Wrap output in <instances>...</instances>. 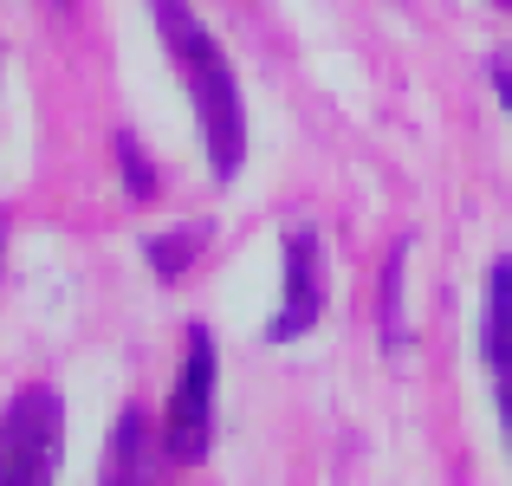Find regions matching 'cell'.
I'll return each instance as SVG.
<instances>
[{"instance_id":"obj_4","label":"cell","mask_w":512,"mask_h":486,"mask_svg":"<svg viewBox=\"0 0 512 486\" xmlns=\"http://www.w3.org/2000/svg\"><path fill=\"white\" fill-rule=\"evenodd\" d=\"M286 292H279V312L266 324L273 344H292L305 337L318 318H325V240L312 227H286Z\"/></svg>"},{"instance_id":"obj_9","label":"cell","mask_w":512,"mask_h":486,"mask_svg":"<svg viewBox=\"0 0 512 486\" xmlns=\"http://www.w3.org/2000/svg\"><path fill=\"white\" fill-rule=\"evenodd\" d=\"M111 150H117V169H124V195L130 201H156V162L143 156V143L130 137V130H117Z\"/></svg>"},{"instance_id":"obj_1","label":"cell","mask_w":512,"mask_h":486,"mask_svg":"<svg viewBox=\"0 0 512 486\" xmlns=\"http://www.w3.org/2000/svg\"><path fill=\"white\" fill-rule=\"evenodd\" d=\"M156 33H163V46H169L175 72H182L188 98H195L214 182H234L240 162H247V104H240L234 65H227V52L214 46V33L182 7V0H156Z\"/></svg>"},{"instance_id":"obj_7","label":"cell","mask_w":512,"mask_h":486,"mask_svg":"<svg viewBox=\"0 0 512 486\" xmlns=\"http://www.w3.org/2000/svg\"><path fill=\"white\" fill-rule=\"evenodd\" d=\"M201 247H208V227H175V234H150V240H143V260H150V273L163 279V286H175Z\"/></svg>"},{"instance_id":"obj_13","label":"cell","mask_w":512,"mask_h":486,"mask_svg":"<svg viewBox=\"0 0 512 486\" xmlns=\"http://www.w3.org/2000/svg\"><path fill=\"white\" fill-rule=\"evenodd\" d=\"M0 253H7V214H0Z\"/></svg>"},{"instance_id":"obj_8","label":"cell","mask_w":512,"mask_h":486,"mask_svg":"<svg viewBox=\"0 0 512 486\" xmlns=\"http://www.w3.org/2000/svg\"><path fill=\"white\" fill-rule=\"evenodd\" d=\"M402 266H409V240H396V247H389V266H383V350L409 344V318H402Z\"/></svg>"},{"instance_id":"obj_2","label":"cell","mask_w":512,"mask_h":486,"mask_svg":"<svg viewBox=\"0 0 512 486\" xmlns=\"http://www.w3.org/2000/svg\"><path fill=\"white\" fill-rule=\"evenodd\" d=\"M65 454V402L52 383H33L0 415V486H33L59 474Z\"/></svg>"},{"instance_id":"obj_6","label":"cell","mask_w":512,"mask_h":486,"mask_svg":"<svg viewBox=\"0 0 512 486\" xmlns=\"http://www.w3.org/2000/svg\"><path fill=\"white\" fill-rule=\"evenodd\" d=\"M150 415L143 409H124L111 428V448H104V480H143L150 474Z\"/></svg>"},{"instance_id":"obj_12","label":"cell","mask_w":512,"mask_h":486,"mask_svg":"<svg viewBox=\"0 0 512 486\" xmlns=\"http://www.w3.org/2000/svg\"><path fill=\"white\" fill-rule=\"evenodd\" d=\"M46 7H52V13H72V7H78V0H46Z\"/></svg>"},{"instance_id":"obj_5","label":"cell","mask_w":512,"mask_h":486,"mask_svg":"<svg viewBox=\"0 0 512 486\" xmlns=\"http://www.w3.org/2000/svg\"><path fill=\"white\" fill-rule=\"evenodd\" d=\"M480 350H487L493 376H512V260H493V273H487V324H480Z\"/></svg>"},{"instance_id":"obj_14","label":"cell","mask_w":512,"mask_h":486,"mask_svg":"<svg viewBox=\"0 0 512 486\" xmlns=\"http://www.w3.org/2000/svg\"><path fill=\"white\" fill-rule=\"evenodd\" d=\"M500 7H506V13H512V0H500Z\"/></svg>"},{"instance_id":"obj_10","label":"cell","mask_w":512,"mask_h":486,"mask_svg":"<svg viewBox=\"0 0 512 486\" xmlns=\"http://www.w3.org/2000/svg\"><path fill=\"white\" fill-rule=\"evenodd\" d=\"M487 78H493V98L506 104V117H512V59H493L487 65Z\"/></svg>"},{"instance_id":"obj_3","label":"cell","mask_w":512,"mask_h":486,"mask_svg":"<svg viewBox=\"0 0 512 486\" xmlns=\"http://www.w3.org/2000/svg\"><path fill=\"white\" fill-rule=\"evenodd\" d=\"M214 337L208 324H188V350H182V376H175V396H169V415H163V461L175 467H201L208 461V441H214Z\"/></svg>"},{"instance_id":"obj_11","label":"cell","mask_w":512,"mask_h":486,"mask_svg":"<svg viewBox=\"0 0 512 486\" xmlns=\"http://www.w3.org/2000/svg\"><path fill=\"white\" fill-rule=\"evenodd\" d=\"M493 396H500V422H506V448H512V376H493Z\"/></svg>"}]
</instances>
